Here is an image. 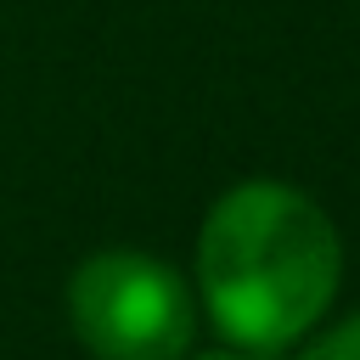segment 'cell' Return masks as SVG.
Wrapping results in <instances>:
<instances>
[{
	"instance_id": "7a4b0ae2",
	"label": "cell",
	"mask_w": 360,
	"mask_h": 360,
	"mask_svg": "<svg viewBox=\"0 0 360 360\" xmlns=\"http://www.w3.org/2000/svg\"><path fill=\"white\" fill-rule=\"evenodd\" d=\"M68 321L96 360H180L197 304L174 264L141 248H101L68 276Z\"/></svg>"
},
{
	"instance_id": "3957f363",
	"label": "cell",
	"mask_w": 360,
	"mask_h": 360,
	"mask_svg": "<svg viewBox=\"0 0 360 360\" xmlns=\"http://www.w3.org/2000/svg\"><path fill=\"white\" fill-rule=\"evenodd\" d=\"M304 360H360V315L354 321H343V326H332Z\"/></svg>"
},
{
	"instance_id": "277c9868",
	"label": "cell",
	"mask_w": 360,
	"mask_h": 360,
	"mask_svg": "<svg viewBox=\"0 0 360 360\" xmlns=\"http://www.w3.org/2000/svg\"><path fill=\"white\" fill-rule=\"evenodd\" d=\"M197 360H242V354H197Z\"/></svg>"
},
{
	"instance_id": "6da1fadb",
	"label": "cell",
	"mask_w": 360,
	"mask_h": 360,
	"mask_svg": "<svg viewBox=\"0 0 360 360\" xmlns=\"http://www.w3.org/2000/svg\"><path fill=\"white\" fill-rule=\"evenodd\" d=\"M343 248L315 197L281 180L231 186L197 231V287L242 349H287L338 292Z\"/></svg>"
}]
</instances>
